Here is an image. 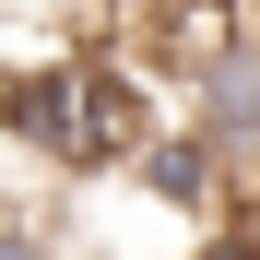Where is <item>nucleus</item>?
<instances>
[{"label":"nucleus","instance_id":"7ed1b4c3","mask_svg":"<svg viewBox=\"0 0 260 260\" xmlns=\"http://www.w3.org/2000/svg\"><path fill=\"white\" fill-rule=\"evenodd\" d=\"M0 260H59V237H48V225H24V213H0Z\"/></svg>","mask_w":260,"mask_h":260},{"label":"nucleus","instance_id":"f03ea898","mask_svg":"<svg viewBox=\"0 0 260 260\" xmlns=\"http://www.w3.org/2000/svg\"><path fill=\"white\" fill-rule=\"evenodd\" d=\"M118 178L142 189V201H166L178 225H225V213H237V178H225V166H213V154L189 142L178 118H154L142 142H130V166H118Z\"/></svg>","mask_w":260,"mask_h":260},{"label":"nucleus","instance_id":"f257e3e1","mask_svg":"<svg viewBox=\"0 0 260 260\" xmlns=\"http://www.w3.org/2000/svg\"><path fill=\"white\" fill-rule=\"evenodd\" d=\"M154 118H166V95L107 48H48V59H24L0 83V130L36 166H59V178H118Z\"/></svg>","mask_w":260,"mask_h":260}]
</instances>
